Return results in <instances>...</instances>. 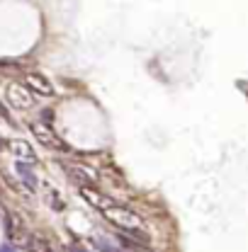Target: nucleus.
Here are the masks:
<instances>
[{
  "instance_id": "nucleus-1",
  "label": "nucleus",
  "mask_w": 248,
  "mask_h": 252,
  "mask_svg": "<svg viewBox=\"0 0 248 252\" xmlns=\"http://www.w3.org/2000/svg\"><path fill=\"white\" fill-rule=\"evenodd\" d=\"M100 214L105 216L107 223H112L115 228H120V233H126V235H131V238H136V240L149 243L146 220L141 219L134 209H129V206H120V204L115 201V204H110V206L100 209Z\"/></svg>"
},
{
  "instance_id": "nucleus-2",
  "label": "nucleus",
  "mask_w": 248,
  "mask_h": 252,
  "mask_svg": "<svg viewBox=\"0 0 248 252\" xmlns=\"http://www.w3.org/2000/svg\"><path fill=\"white\" fill-rule=\"evenodd\" d=\"M30 128H32V133H34V138H37V143H39L41 148L54 151V153H71L68 143H66L46 122H32Z\"/></svg>"
},
{
  "instance_id": "nucleus-3",
  "label": "nucleus",
  "mask_w": 248,
  "mask_h": 252,
  "mask_svg": "<svg viewBox=\"0 0 248 252\" xmlns=\"http://www.w3.org/2000/svg\"><path fill=\"white\" fill-rule=\"evenodd\" d=\"M7 102H10V107L12 109H17V112H27L34 107V94L27 90V85H20V83H10L7 85Z\"/></svg>"
},
{
  "instance_id": "nucleus-4",
  "label": "nucleus",
  "mask_w": 248,
  "mask_h": 252,
  "mask_svg": "<svg viewBox=\"0 0 248 252\" xmlns=\"http://www.w3.org/2000/svg\"><path fill=\"white\" fill-rule=\"evenodd\" d=\"M61 167L73 185H78V187H95V175L90 167L78 165V162H68V160H61Z\"/></svg>"
},
{
  "instance_id": "nucleus-5",
  "label": "nucleus",
  "mask_w": 248,
  "mask_h": 252,
  "mask_svg": "<svg viewBox=\"0 0 248 252\" xmlns=\"http://www.w3.org/2000/svg\"><path fill=\"white\" fill-rule=\"evenodd\" d=\"M25 85H27V90H30L34 97H37V94H39V97H54V94H56L51 80L44 78L41 73H27V75H25Z\"/></svg>"
},
{
  "instance_id": "nucleus-6",
  "label": "nucleus",
  "mask_w": 248,
  "mask_h": 252,
  "mask_svg": "<svg viewBox=\"0 0 248 252\" xmlns=\"http://www.w3.org/2000/svg\"><path fill=\"white\" fill-rule=\"evenodd\" d=\"M7 151L15 156V160H25V162H37V151L32 148V143L22 138H12L7 141Z\"/></svg>"
},
{
  "instance_id": "nucleus-7",
  "label": "nucleus",
  "mask_w": 248,
  "mask_h": 252,
  "mask_svg": "<svg viewBox=\"0 0 248 252\" xmlns=\"http://www.w3.org/2000/svg\"><path fill=\"white\" fill-rule=\"evenodd\" d=\"M81 189V196L93 206V209H105V206H110V204H115V199L112 196H107V194H102L97 187H78Z\"/></svg>"
},
{
  "instance_id": "nucleus-8",
  "label": "nucleus",
  "mask_w": 248,
  "mask_h": 252,
  "mask_svg": "<svg viewBox=\"0 0 248 252\" xmlns=\"http://www.w3.org/2000/svg\"><path fill=\"white\" fill-rule=\"evenodd\" d=\"M30 165L32 162H25V160H15V172L22 177V182H25V187L32 189V191H37V175L30 170Z\"/></svg>"
},
{
  "instance_id": "nucleus-9",
  "label": "nucleus",
  "mask_w": 248,
  "mask_h": 252,
  "mask_svg": "<svg viewBox=\"0 0 248 252\" xmlns=\"http://www.w3.org/2000/svg\"><path fill=\"white\" fill-rule=\"evenodd\" d=\"M93 245L97 248L100 252H120V248H115V245H110L105 238H95L93 240Z\"/></svg>"
},
{
  "instance_id": "nucleus-10",
  "label": "nucleus",
  "mask_w": 248,
  "mask_h": 252,
  "mask_svg": "<svg viewBox=\"0 0 248 252\" xmlns=\"http://www.w3.org/2000/svg\"><path fill=\"white\" fill-rule=\"evenodd\" d=\"M0 119H5V122H10V112H7V107L0 102Z\"/></svg>"
}]
</instances>
